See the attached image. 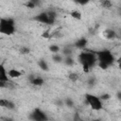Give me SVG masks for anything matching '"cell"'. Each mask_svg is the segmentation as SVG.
<instances>
[{"label":"cell","instance_id":"cell-5","mask_svg":"<svg viewBox=\"0 0 121 121\" xmlns=\"http://www.w3.org/2000/svg\"><path fill=\"white\" fill-rule=\"evenodd\" d=\"M29 118L31 121H48V116L45 113V112H43L42 109L40 108H36L34 109L30 115Z\"/></svg>","mask_w":121,"mask_h":121},{"label":"cell","instance_id":"cell-1","mask_svg":"<svg viewBox=\"0 0 121 121\" xmlns=\"http://www.w3.org/2000/svg\"><path fill=\"white\" fill-rule=\"evenodd\" d=\"M78 61L81 65L83 71L85 73H88L93 67L97 65V58L95 51H90V50H82L78 55Z\"/></svg>","mask_w":121,"mask_h":121},{"label":"cell","instance_id":"cell-2","mask_svg":"<svg viewBox=\"0 0 121 121\" xmlns=\"http://www.w3.org/2000/svg\"><path fill=\"white\" fill-rule=\"evenodd\" d=\"M95 54H96V58H97V66L102 70L108 69L115 61L114 54L107 48L97 50V51H95Z\"/></svg>","mask_w":121,"mask_h":121},{"label":"cell","instance_id":"cell-12","mask_svg":"<svg viewBox=\"0 0 121 121\" xmlns=\"http://www.w3.org/2000/svg\"><path fill=\"white\" fill-rule=\"evenodd\" d=\"M60 54H61L63 57H70V56H73V46H71V45H65V46L61 47Z\"/></svg>","mask_w":121,"mask_h":121},{"label":"cell","instance_id":"cell-11","mask_svg":"<svg viewBox=\"0 0 121 121\" xmlns=\"http://www.w3.org/2000/svg\"><path fill=\"white\" fill-rule=\"evenodd\" d=\"M103 36L108 40H113V39H115L117 37V34L113 29L108 28V29H105L103 31Z\"/></svg>","mask_w":121,"mask_h":121},{"label":"cell","instance_id":"cell-13","mask_svg":"<svg viewBox=\"0 0 121 121\" xmlns=\"http://www.w3.org/2000/svg\"><path fill=\"white\" fill-rule=\"evenodd\" d=\"M37 64L39 66V68L43 71H48L49 70V65H48V62L44 60V59H41L37 61Z\"/></svg>","mask_w":121,"mask_h":121},{"label":"cell","instance_id":"cell-23","mask_svg":"<svg viewBox=\"0 0 121 121\" xmlns=\"http://www.w3.org/2000/svg\"><path fill=\"white\" fill-rule=\"evenodd\" d=\"M29 52H30V50H29V48L26 47V46H23V47L21 48V53H22V54H28Z\"/></svg>","mask_w":121,"mask_h":121},{"label":"cell","instance_id":"cell-19","mask_svg":"<svg viewBox=\"0 0 121 121\" xmlns=\"http://www.w3.org/2000/svg\"><path fill=\"white\" fill-rule=\"evenodd\" d=\"M39 3L37 2V1H33V0H29V1H27L26 4H25V6L26 7V8H28V9H35L36 7H37V5H38Z\"/></svg>","mask_w":121,"mask_h":121},{"label":"cell","instance_id":"cell-3","mask_svg":"<svg viewBox=\"0 0 121 121\" xmlns=\"http://www.w3.org/2000/svg\"><path fill=\"white\" fill-rule=\"evenodd\" d=\"M0 31L2 34L11 36L15 33V21L11 17H2L0 19Z\"/></svg>","mask_w":121,"mask_h":121},{"label":"cell","instance_id":"cell-26","mask_svg":"<svg viewBox=\"0 0 121 121\" xmlns=\"http://www.w3.org/2000/svg\"><path fill=\"white\" fill-rule=\"evenodd\" d=\"M78 121H84V120H82V119H78Z\"/></svg>","mask_w":121,"mask_h":121},{"label":"cell","instance_id":"cell-15","mask_svg":"<svg viewBox=\"0 0 121 121\" xmlns=\"http://www.w3.org/2000/svg\"><path fill=\"white\" fill-rule=\"evenodd\" d=\"M52 60H53L54 62H56V63H60V62H63L64 57H63L60 53L53 54V56H52Z\"/></svg>","mask_w":121,"mask_h":121},{"label":"cell","instance_id":"cell-21","mask_svg":"<svg viewBox=\"0 0 121 121\" xmlns=\"http://www.w3.org/2000/svg\"><path fill=\"white\" fill-rule=\"evenodd\" d=\"M100 4H101L102 8H106V9H110V8H112V2L108 1V0L100 1Z\"/></svg>","mask_w":121,"mask_h":121},{"label":"cell","instance_id":"cell-9","mask_svg":"<svg viewBox=\"0 0 121 121\" xmlns=\"http://www.w3.org/2000/svg\"><path fill=\"white\" fill-rule=\"evenodd\" d=\"M8 76L9 79H16L23 76V72H21L16 68H9L8 69Z\"/></svg>","mask_w":121,"mask_h":121},{"label":"cell","instance_id":"cell-24","mask_svg":"<svg viewBox=\"0 0 121 121\" xmlns=\"http://www.w3.org/2000/svg\"><path fill=\"white\" fill-rule=\"evenodd\" d=\"M116 98L121 101V91H118V92L116 93Z\"/></svg>","mask_w":121,"mask_h":121},{"label":"cell","instance_id":"cell-10","mask_svg":"<svg viewBox=\"0 0 121 121\" xmlns=\"http://www.w3.org/2000/svg\"><path fill=\"white\" fill-rule=\"evenodd\" d=\"M29 81H30V83L32 85L37 86V87H41V86H43L44 84L43 78L39 77V76H33V77H31L30 79H29Z\"/></svg>","mask_w":121,"mask_h":121},{"label":"cell","instance_id":"cell-18","mask_svg":"<svg viewBox=\"0 0 121 121\" xmlns=\"http://www.w3.org/2000/svg\"><path fill=\"white\" fill-rule=\"evenodd\" d=\"M98 96H99V98H100L103 102H104V101H109V100L112 98V95L109 94V93H103V94L99 95Z\"/></svg>","mask_w":121,"mask_h":121},{"label":"cell","instance_id":"cell-17","mask_svg":"<svg viewBox=\"0 0 121 121\" xmlns=\"http://www.w3.org/2000/svg\"><path fill=\"white\" fill-rule=\"evenodd\" d=\"M48 50H49L51 53H53V54H58V53L60 52L61 47L59 46V45H57V44H51V45H49Z\"/></svg>","mask_w":121,"mask_h":121},{"label":"cell","instance_id":"cell-16","mask_svg":"<svg viewBox=\"0 0 121 121\" xmlns=\"http://www.w3.org/2000/svg\"><path fill=\"white\" fill-rule=\"evenodd\" d=\"M76 60H74L73 56H70V57H64V60H63V63L66 65V66H73L75 64Z\"/></svg>","mask_w":121,"mask_h":121},{"label":"cell","instance_id":"cell-14","mask_svg":"<svg viewBox=\"0 0 121 121\" xmlns=\"http://www.w3.org/2000/svg\"><path fill=\"white\" fill-rule=\"evenodd\" d=\"M69 15H70L71 18H73V19H75V20H77V21H80V20L82 19V14H81V12H80L79 10H78V9H73L72 11L69 12Z\"/></svg>","mask_w":121,"mask_h":121},{"label":"cell","instance_id":"cell-6","mask_svg":"<svg viewBox=\"0 0 121 121\" xmlns=\"http://www.w3.org/2000/svg\"><path fill=\"white\" fill-rule=\"evenodd\" d=\"M33 19L40 23V24H43V25H51V22H50V19H49V16H48V13L46 10L44 11H42V12H39L37 15H35L33 17Z\"/></svg>","mask_w":121,"mask_h":121},{"label":"cell","instance_id":"cell-20","mask_svg":"<svg viewBox=\"0 0 121 121\" xmlns=\"http://www.w3.org/2000/svg\"><path fill=\"white\" fill-rule=\"evenodd\" d=\"M64 105L67 106L68 108H73L75 106V102H74V100L72 98L67 97V98L64 99Z\"/></svg>","mask_w":121,"mask_h":121},{"label":"cell","instance_id":"cell-4","mask_svg":"<svg viewBox=\"0 0 121 121\" xmlns=\"http://www.w3.org/2000/svg\"><path fill=\"white\" fill-rule=\"evenodd\" d=\"M86 104L95 112H99L103 109V101L99 98L98 95L91 93H86L84 95Z\"/></svg>","mask_w":121,"mask_h":121},{"label":"cell","instance_id":"cell-8","mask_svg":"<svg viewBox=\"0 0 121 121\" xmlns=\"http://www.w3.org/2000/svg\"><path fill=\"white\" fill-rule=\"evenodd\" d=\"M88 44V40L85 38V37H81L79 39H78L75 43H74V47L78 48V49H80V50H85L86 46Z\"/></svg>","mask_w":121,"mask_h":121},{"label":"cell","instance_id":"cell-22","mask_svg":"<svg viewBox=\"0 0 121 121\" xmlns=\"http://www.w3.org/2000/svg\"><path fill=\"white\" fill-rule=\"evenodd\" d=\"M68 78H69L71 80H73V81H76V80L78 78V75L77 73H71V74L68 76Z\"/></svg>","mask_w":121,"mask_h":121},{"label":"cell","instance_id":"cell-7","mask_svg":"<svg viewBox=\"0 0 121 121\" xmlns=\"http://www.w3.org/2000/svg\"><path fill=\"white\" fill-rule=\"evenodd\" d=\"M0 106L4 109L9 110V111L15 109V103L12 100L8 99V98H1L0 99Z\"/></svg>","mask_w":121,"mask_h":121},{"label":"cell","instance_id":"cell-25","mask_svg":"<svg viewBox=\"0 0 121 121\" xmlns=\"http://www.w3.org/2000/svg\"><path fill=\"white\" fill-rule=\"evenodd\" d=\"M6 121H14L13 119H11V118H7L6 119Z\"/></svg>","mask_w":121,"mask_h":121}]
</instances>
